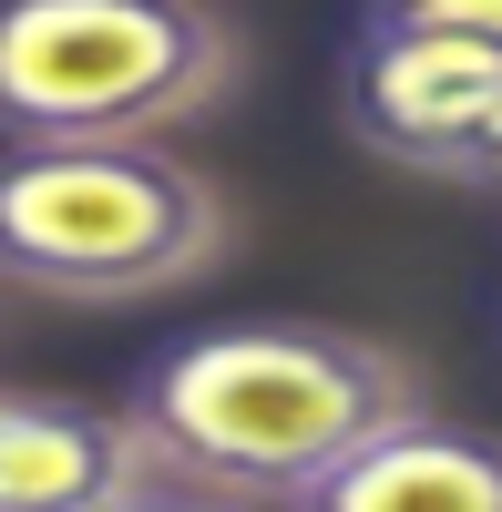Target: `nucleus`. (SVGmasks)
I'll return each instance as SVG.
<instances>
[{"label": "nucleus", "mask_w": 502, "mask_h": 512, "mask_svg": "<svg viewBox=\"0 0 502 512\" xmlns=\"http://www.w3.org/2000/svg\"><path fill=\"white\" fill-rule=\"evenodd\" d=\"M349 134L431 185H502V41L462 21L369 11L349 52Z\"/></svg>", "instance_id": "obj_4"}, {"label": "nucleus", "mask_w": 502, "mask_h": 512, "mask_svg": "<svg viewBox=\"0 0 502 512\" xmlns=\"http://www.w3.org/2000/svg\"><path fill=\"white\" fill-rule=\"evenodd\" d=\"M164 482L134 410L0 390V512H123Z\"/></svg>", "instance_id": "obj_5"}, {"label": "nucleus", "mask_w": 502, "mask_h": 512, "mask_svg": "<svg viewBox=\"0 0 502 512\" xmlns=\"http://www.w3.org/2000/svg\"><path fill=\"white\" fill-rule=\"evenodd\" d=\"M123 512H267V502H246V492H205V482H154V492H134Z\"/></svg>", "instance_id": "obj_7"}, {"label": "nucleus", "mask_w": 502, "mask_h": 512, "mask_svg": "<svg viewBox=\"0 0 502 512\" xmlns=\"http://www.w3.org/2000/svg\"><path fill=\"white\" fill-rule=\"evenodd\" d=\"M277 512H502V431L410 410L369 431L349 461H328L308 492H287Z\"/></svg>", "instance_id": "obj_6"}, {"label": "nucleus", "mask_w": 502, "mask_h": 512, "mask_svg": "<svg viewBox=\"0 0 502 512\" xmlns=\"http://www.w3.org/2000/svg\"><path fill=\"white\" fill-rule=\"evenodd\" d=\"M246 72L216 0H0V144L185 134Z\"/></svg>", "instance_id": "obj_3"}, {"label": "nucleus", "mask_w": 502, "mask_h": 512, "mask_svg": "<svg viewBox=\"0 0 502 512\" xmlns=\"http://www.w3.org/2000/svg\"><path fill=\"white\" fill-rule=\"evenodd\" d=\"M236 205L164 134L103 144H0V287L62 308H134L216 277Z\"/></svg>", "instance_id": "obj_2"}, {"label": "nucleus", "mask_w": 502, "mask_h": 512, "mask_svg": "<svg viewBox=\"0 0 502 512\" xmlns=\"http://www.w3.org/2000/svg\"><path fill=\"white\" fill-rule=\"evenodd\" d=\"M123 410L154 441L164 482L287 502L328 461H349L369 431H390L431 400H421V369L359 328L236 318V328H195L175 349H154Z\"/></svg>", "instance_id": "obj_1"}, {"label": "nucleus", "mask_w": 502, "mask_h": 512, "mask_svg": "<svg viewBox=\"0 0 502 512\" xmlns=\"http://www.w3.org/2000/svg\"><path fill=\"white\" fill-rule=\"evenodd\" d=\"M369 11H410V21H462V31H492V41H502V0H369Z\"/></svg>", "instance_id": "obj_8"}]
</instances>
